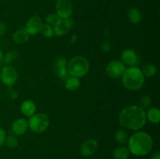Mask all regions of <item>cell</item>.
<instances>
[{"label":"cell","mask_w":160,"mask_h":159,"mask_svg":"<svg viewBox=\"0 0 160 159\" xmlns=\"http://www.w3.org/2000/svg\"><path fill=\"white\" fill-rule=\"evenodd\" d=\"M20 111L22 114L27 117H31L35 114L36 105L31 100H27L23 101L20 106Z\"/></svg>","instance_id":"cell-15"},{"label":"cell","mask_w":160,"mask_h":159,"mask_svg":"<svg viewBox=\"0 0 160 159\" xmlns=\"http://www.w3.org/2000/svg\"><path fill=\"white\" fill-rule=\"evenodd\" d=\"M42 22L38 16H33L28 20L25 26V31L28 34L34 35L38 34L42 26Z\"/></svg>","instance_id":"cell-9"},{"label":"cell","mask_w":160,"mask_h":159,"mask_svg":"<svg viewBox=\"0 0 160 159\" xmlns=\"http://www.w3.org/2000/svg\"><path fill=\"white\" fill-rule=\"evenodd\" d=\"M146 115V118H148L151 123H157L160 121V110L158 108H152L148 109V112H145Z\"/></svg>","instance_id":"cell-17"},{"label":"cell","mask_w":160,"mask_h":159,"mask_svg":"<svg viewBox=\"0 0 160 159\" xmlns=\"http://www.w3.org/2000/svg\"><path fill=\"white\" fill-rule=\"evenodd\" d=\"M153 140L149 134L145 132H138L133 134L128 141L130 153L136 156H145L152 151Z\"/></svg>","instance_id":"cell-2"},{"label":"cell","mask_w":160,"mask_h":159,"mask_svg":"<svg viewBox=\"0 0 160 159\" xmlns=\"http://www.w3.org/2000/svg\"><path fill=\"white\" fill-rule=\"evenodd\" d=\"M41 33H42V35L45 37H52L54 35V31H53L52 27L51 26H49L48 24H45L42 25V29H41Z\"/></svg>","instance_id":"cell-26"},{"label":"cell","mask_w":160,"mask_h":159,"mask_svg":"<svg viewBox=\"0 0 160 159\" xmlns=\"http://www.w3.org/2000/svg\"><path fill=\"white\" fill-rule=\"evenodd\" d=\"M66 80H67L65 83V87L67 90H70V91H75L79 88L81 82L78 78L71 76V77H67V79Z\"/></svg>","instance_id":"cell-18"},{"label":"cell","mask_w":160,"mask_h":159,"mask_svg":"<svg viewBox=\"0 0 160 159\" xmlns=\"http://www.w3.org/2000/svg\"><path fill=\"white\" fill-rule=\"evenodd\" d=\"M114 159H128L130 155V151L126 147H119L113 151Z\"/></svg>","instance_id":"cell-19"},{"label":"cell","mask_w":160,"mask_h":159,"mask_svg":"<svg viewBox=\"0 0 160 159\" xmlns=\"http://www.w3.org/2000/svg\"><path fill=\"white\" fill-rule=\"evenodd\" d=\"M138 104H139V107L142 108V109L148 108H149L152 104L151 98H150V97L148 96V95L142 96V98L139 99Z\"/></svg>","instance_id":"cell-23"},{"label":"cell","mask_w":160,"mask_h":159,"mask_svg":"<svg viewBox=\"0 0 160 159\" xmlns=\"http://www.w3.org/2000/svg\"><path fill=\"white\" fill-rule=\"evenodd\" d=\"M126 67L120 61L113 60L109 62L106 66V73L112 79H119L122 77Z\"/></svg>","instance_id":"cell-7"},{"label":"cell","mask_w":160,"mask_h":159,"mask_svg":"<svg viewBox=\"0 0 160 159\" xmlns=\"http://www.w3.org/2000/svg\"><path fill=\"white\" fill-rule=\"evenodd\" d=\"M29 39V34L27 33L25 29L19 30V31H16L12 35V40L16 44H19V45H22L27 42Z\"/></svg>","instance_id":"cell-16"},{"label":"cell","mask_w":160,"mask_h":159,"mask_svg":"<svg viewBox=\"0 0 160 159\" xmlns=\"http://www.w3.org/2000/svg\"><path fill=\"white\" fill-rule=\"evenodd\" d=\"M114 137H115L116 141L118 142L119 143H125L128 140V134L126 131L124 130H117L114 133Z\"/></svg>","instance_id":"cell-21"},{"label":"cell","mask_w":160,"mask_h":159,"mask_svg":"<svg viewBox=\"0 0 160 159\" xmlns=\"http://www.w3.org/2000/svg\"><path fill=\"white\" fill-rule=\"evenodd\" d=\"M98 147V143L95 139H89L82 143L81 146V154L84 157H89L96 152Z\"/></svg>","instance_id":"cell-13"},{"label":"cell","mask_w":160,"mask_h":159,"mask_svg":"<svg viewBox=\"0 0 160 159\" xmlns=\"http://www.w3.org/2000/svg\"><path fill=\"white\" fill-rule=\"evenodd\" d=\"M123 86L129 90H138L145 84V76L142 70L137 66L126 69L122 76Z\"/></svg>","instance_id":"cell-3"},{"label":"cell","mask_w":160,"mask_h":159,"mask_svg":"<svg viewBox=\"0 0 160 159\" xmlns=\"http://www.w3.org/2000/svg\"><path fill=\"white\" fill-rule=\"evenodd\" d=\"M6 94L9 98L12 100H15L16 98L18 97V94L17 91L13 88L12 87H9L7 89V91H6Z\"/></svg>","instance_id":"cell-28"},{"label":"cell","mask_w":160,"mask_h":159,"mask_svg":"<svg viewBox=\"0 0 160 159\" xmlns=\"http://www.w3.org/2000/svg\"><path fill=\"white\" fill-rule=\"evenodd\" d=\"M76 40H77V36L73 35V37H72L71 38V43H74V42L76 41Z\"/></svg>","instance_id":"cell-34"},{"label":"cell","mask_w":160,"mask_h":159,"mask_svg":"<svg viewBox=\"0 0 160 159\" xmlns=\"http://www.w3.org/2000/svg\"><path fill=\"white\" fill-rule=\"evenodd\" d=\"M3 59H4V55H3V53H2V50L0 49V65L2 64Z\"/></svg>","instance_id":"cell-33"},{"label":"cell","mask_w":160,"mask_h":159,"mask_svg":"<svg viewBox=\"0 0 160 159\" xmlns=\"http://www.w3.org/2000/svg\"><path fill=\"white\" fill-rule=\"evenodd\" d=\"M156 72H157L156 67L154 65H152V64L145 65L143 67V70H142V73H143L144 76H146L148 77L154 76L156 74Z\"/></svg>","instance_id":"cell-22"},{"label":"cell","mask_w":160,"mask_h":159,"mask_svg":"<svg viewBox=\"0 0 160 159\" xmlns=\"http://www.w3.org/2000/svg\"><path fill=\"white\" fill-rule=\"evenodd\" d=\"M73 26V20L71 18L61 19L60 21L54 26V34L61 37L67 34L69 30Z\"/></svg>","instance_id":"cell-12"},{"label":"cell","mask_w":160,"mask_h":159,"mask_svg":"<svg viewBox=\"0 0 160 159\" xmlns=\"http://www.w3.org/2000/svg\"><path fill=\"white\" fill-rule=\"evenodd\" d=\"M17 55H18V52L15 50H12V51H9L5 55L4 59H3V62L6 64L11 63L12 62H13L17 58Z\"/></svg>","instance_id":"cell-25"},{"label":"cell","mask_w":160,"mask_h":159,"mask_svg":"<svg viewBox=\"0 0 160 159\" xmlns=\"http://www.w3.org/2000/svg\"><path fill=\"white\" fill-rule=\"evenodd\" d=\"M121 60L124 65H128L129 66H137L140 62V58L134 51L127 49L121 53Z\"/></svg>","instance_id":"cell-10"},{"label":"cell","mask_w":160,"mask_h":159,"mask_svg":"<svg viewBox=\"0 0 160 159\" xmlns=\"http://www.w3.org/2000/svg\"><path fill=\"white\" fill-rule=\"evenodd\" d=\"M56 14L62 20L70 18L73 12V5L70 0H57L56 2Z\"/></svg>","instance_id":"cell-6"},{"label":"cell","mask_w":160,"mask_h":159,"mask_svg":"<svg viewBox=\"0 0 160 159\" xmlns=\"http://www.w3.org/2000/svg\"><path fill=\"white\" fill-rule=\"evenodd\" d=\"M120 125L131 130H138L146 123V115L144 109L139 106L131 105L127 107L119 115Z\"/></svg>","instance_id":"cell-1"},{"label":"cell","mask_w":160,"mask_h":159,"mask_svg":"<svg viewBox=\"0 0 160 159\" xmlns=\"http://www.w3.org/2000/svg\"><path fill=\"white\" fill-rule=\"evenodd\" d=\"M1 80L4 85L12 87L15 84L17 80V71L12 67L5 66L3 67L1 72Z\"/></svg>","instance_id":"cell-8"},{"label":"cell","mask_w":160,"mask_h":159,"mask_svg":"<svg viewBox=\"0 0 160 159\" xmlns=\"http://www.w3.org/2000/svg\"><path fill=\"white\" fill-rule=\"evenodd\" d=\"M61 20V19L59 18V16L57 14H49V15L45 17V21L47 22V24H48L49 26H55L59 21Z\"/></svg>","instance_id":"cell-24"},{"label":"cell","mask_w":160,"mask_h":159,"mask_svg":"<svg viewBox=\"0 0 160 159\" xmlns=\"http://www.w3.org/2000/svg\"><path fill=\"white\" fill-rule=\"evenodd\" d=\"M6 33V26L3 23H0V36L4 35Z\"/></svg>","instance_id":"cell-31"},{"label":"cell","mask_w":160,"mask_h":159,"mask_svg":"<svg viewBox=\"0 0 160 159\" xmlns=\"http://www.w3.org/2000/svg\"><path fill=\"white\" fill-rule=\"evenodd\" d=\"M67 71L71 76L79 79L88 73L89 63L84 57L77 56L70 60L67 65Z\"/></svg>","instance_id":"cell-4"},{"label":"cell","mask_w":160,"mask_h":159,"mask_svg":"<svg viewBox=\"0 0 160 159\" xmlns=\"http://www.w3.org/2000/svg\"><path fill=\"white\" fill-rule=\"evenodd\" d=\"M28 129V123L25 118H19L12 123V131L16 135H22L25 133Z\"/></svg>","instance_id":"cell-14"},{"label":"cell","mask_w":160,"mask_h":159,"mask_svg":"<svg viewBox=\"0 0 160 159\" xmlns=\"http://www.w3.org/2000/svg\"><path fill=\"white\" fill-rule=\"evenodd\" d=\"M151 159H160V152L159 151H156L154 154L152 155Z\"/></svg>","instance_id":"cell-32"},{"label":"cell","mask_w":160,"mask_h":159,"mask_svg":"<svg viewBox=\"0 0 160 159\" xmlns=\"http://www.w3.org/2000/svg\"><path fill=\"white\" fill-rule=\"evenodd\" d=\"M6 138V134L4 129L0 127V147L5 143Z\"/></svg>","instance_id":"cell-29"},{"label":"cell","mask_w":160,"mask_h":159,"mask_svg":"<svg viewBox=\"0 0 160 159\" xmlns=\"http://www.w3.org/2000/svg\"><path fill=\"white\" fill-rule=\"evenodd\" d=\"M55 72L58 77L64 80L68 76V71L67 68V61L64 57L59 56L55 60Z\"/></svg>","instance_id":"cell-11"},{"label":"cell","mask_w":160,"mask_h":159,"mask_svg":"<svg viewBox=\"0 0 160 159\" xmlns=\"http://www.w3.org/2000/svg\"><path fill=\"white\" fill-rule=\"evenodd\" d=\"M128 19L132 23L137 24L142 20V13L137 8H131L128 12Z\"/></svg>","instance_id":"cell-20"},{"label":"cell","mask_w":160,"mask_h":159,"mask_svg":"<svg viewBox=\"0 0 160 159\" xmlns=\"http://www.w3.org/2000/svg\"><path fill=\"white\" fill-rule=\"evenodd\" d=\"M5 143H6L9 148H15L17 147L18 145V139L17 137L13 135H9L6 138V141Z\"/></svg>","instance_id":"cell-27"},{"label":"cell","mask_w":160,"mask_h":159,"mask_svg":"<svg viewBox=\"0 0 160 159\" xmlns=\"http://www.w3.org/2000/svg\"><path fill=\"white\" fill-rule=\"evenodd\" d=\"M28 126L34 132L42 133L46 131L49 126V118L44 113H37L30 117Z\"/></svg>","instance_id":"cell-5"},{"label":"cell","mask_w":160,"mask_h":159,"mask_svg":"<svg viewBox=\"0 0 160 159\" xmlns=\"http://www.w3.org/2000/svg\"><path fill=\"white\" fill-rule=\"evenodd\" d=\"M101 48H102V51H104V52H108V51H110L111 49L110 44H109V41L103 42Z\"/></svg>","instance_id":"cell-30"}]
</instances>
